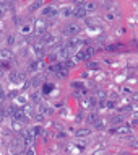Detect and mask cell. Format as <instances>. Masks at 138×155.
<instances>
[{
    "instance_id": "18",
    "label": "cell",
    "mask_w": 138,
    "mask_h": 155,
    "mask_svg": "<svg viewBox=\"0 0 138 155\" xmlns=\"http://www.w3.org/2000/svg\"><path fill=\"white\" fill-rule=\"evenodd\" d=\"M52 88H54L52 83H44V85H42V93H44V95H49V93L52 91Z\"/></svg>"
},
{
    "instance_id": "19",
    "label": "cell",
    "mask_w": 138,
    "mask_h": 155,
    "mask_svg": "<svg viewBox=\"0 0 138 155\" xmlns=\"http://www.w3.org/2000/svg\"><path fill=\"white\" fill-rule=\"evenodd\" d=\"M44 67V64L42 62H31V65H29V69L33 70V72H34V70H39V69H42Z\"/></svg>"
},
{
    "instance_id": "26",
    "label": "cell",
    "mask_w": 138,
    "mask_h": 155,
    "mask_svg": "<svg viewBox=\"0 0 138 155\" xmlns=\"http://www.w3.org/2000/svg\"><path fill=\"white\" fill-rule=\"evenodd\" d=\"M41 5H42L41 2H34V3H31V10L34 12V10H37V8H41Z\"/></svg>"
},
{
    "instance_id": "16",
    "label": "cell",
    "mask_w": 138,
    "mask_h": 155,
    "mask_svg": "<svg viewBox=\"0 0 138 155\" xmlns=\"http://www.w3.org/2000/svg\"><path fill=\"white\" fill-rule=\"evenodd\" d=\"M81 52H83V57H85V61H88V59H89V57L96 52V51H94L93 48H86L85 51H81Z\"/></svg>"
},
{
    "instance_id": "6",
    "label": "cell",
    "mask_w": 138,
    "mask_h": 155,
    "mask_svg": "<svg viewBox=\"0 0 138 155\" xmlns=\"http://www.w3.org/2000/svg\"><path fill=\"white\" fill-rule=\"evenodd\" d=\"M57 13H58V10L54 5L44 7V10H42V16H47V18H52V16H55Z\"/></svg>"
},
{
    "instance_id": "4",
    "label": "cell",
    "mask_w": 138,
    "mask_h": 155,
    "mask_svg": "<svg viewBox=\"0 0 138 155\" xmlns=\"http://www.w3.org/2000/svg\"><path fill=\"white\" fill-rule=\"evenodd\" d=\"M80 31H81V28L78 26V25H75V23L73 25H67V28L64 30V33H65V35H68V36H77Z\"/></svg>"
},
{
    "instance_id": "41",
    "label": "cell",
    "mask_w": 138,
    "mask_h": 155,
    "mask_svg": "<svg viewBox=\"0 0 138 155\" xmlns=\"http://www.w3.org/2000/svg\"><path fill=\"white\" fill-rule=\"evenodd\" d=\"M124 155H130V153H124Z\"/></svg>"
},
{
    "instance_id": "11",
    "label": "cell",
    "mask_w": 138,
    "mask_h": 155,
    "mask_svg": "<svg viewBox=\"0 0 138 155\" xmlns=\"http://www.w3.org/2000/svg\"><path fill=\"white\" fill-rule=\"evenodd\" d=\"M33 49H34V56L36 57H42L44 56V46L42 44H34V48H33Z\"/></svg>"
},
{
    "instance_id": "32",
    "label": "cell",
    "mask_w": 138,
    "mask_h": 155,
    "mask_svg": "<svg viewBox=\"0 0 138 155\" xmlns=\"http://www.w3.org/2000/svg\"><path fill=\"white\" fill-rule=\"evenodd\" d=\"M24 155H36V150H34V149H31V147H29V149L26 150V153H24Z\"/></svg>"
},
{
    "instance_id": "2",
    "label": "cell",
    "mask_w": 138,
    "mask_h": 155,
    "mask_svg": "<svg viewBox=\"0 0 138 155\" xmlns=\"http://www.w3.org/2000/svg\"><path fill=\"white\" fill-rule=\"evenodd\" d=\"M21 136H23V144L26 145V147H31L33 142H34V134L31 132V129H28V131H21Z\"/></svg>"
},
{
    "instance_id": "1",
    "label": "cell",
    "mask_w": 138,
    "mask_h": 155,
    "mask_svg": "<svg viewBox=\"0 0 138 155\" xmlns=\"http://www.w3.org/2000/svg\"><path fill=\"white\" fill-rule=\"evenodd\" d=\"M45 30H47V21H45L44 18L36 20V23H34V33L36 35H44Z\"/></svg>"
},
{
    "instance_id": "39",
    "label": "cell",
    "mask_w": 138,
    "mask_h": 155,
    "mask_svg": "<svg viewBox=\"0 0 138 155\" xmlns=\"http://www.w3.org/2000/svg\"><path fill=\"white\" fill-rule=\"evenodd\" d=\"M107 20H114V15H112V13H107Z\"/></svg>"
},
{
    "instance_id": "14",
    "label": "cell",
    "mask_w": 138,
    "mask_h": 155,
    "mask_svg": "<svg viewBox=\"0 0 138 155\" xmlns=\"http://www.w3.org/2000/svg\"><path fill=\"white\" fill-rule=\"evenodd\" d=\"M91 134V129H78V131H75V136L77 137H86V136H89Z\"/></svg>"
},
{
    "instance_id": "12",
    "label": "cell",
    "mask_w": 138,
    "mask_h": 155,
    "mask_svg": "<svg viewBox=\"0 0 138 155\" xmlns=\"http://www.w3.org/2000/svg\"><path fill=\"white\" fill-rule=\"evenodd\" d=\"M94 104H96V100H94V98H85V100L81 101V106H83V108H93Z\"/></svg>"
},
{
    "instance_id": "15",
    "label": "cell",
    "mask_w": 138,
    "mask_h": 155,
    "mask_svg": "<svg viewBox=\"0 0 138 155\" xmlns=\"http://www.w3.org/2000/svg\"><path fill=\"white\" fill-rule=\"evenodd\" d=\"M55 74H57V77H58V78H65L67 75H68V69H67V67L64 65V67H62V69H58Z\"/></svg>"
},
{
    "instance_id": "30",
    "label": "cell",
    "mask_w": 138,
    "mask_h": 155,
    "mask_svg": "<svg viewBox=\"0 0 138 155\" xmlns=\"http://www.w3.org/2000/svg\"><path fill=\"white\" fill-rule=\"evenodd\" d=\"M39 83H41V78H39V77H36V78H33L31 85H33V87H36V85H39Z\"/></svg>"
},
{
    "instance_id": "40",
    "label": "cell",
    "mask_w": 138,
    "mask_h": 155,
    "mask_svg": "<svg viewBox=\"0 0 138 155\" xmlns=\"http://www.w3.org/2000/svg\"><path fill=\"white\" fill-rule=\"evenodd\" d=\"M13 155H21V153H18V152H16V153H13Z\"/></svg>"
},
{
    "instance_id": "27",
    "label": "cell",
    "mask_w": 138,
    "mask_h": 155,
    "mask_svg": "<svg viewBox=\"0 0 138 155\" xmlns=\"http://www.w3.org/2000/svg\"><path fill=\"white\" fill-rule=\"evenodd\" d=\"M94 127H98V129H102L104 127V121H101V119H98L94 123Z\"/></svg>"
},
{
    "instance_id": "36",
    "label": "cell",
    "mask_w": 138,
    "mask_h": 155,
    "mask_svg": "<svg viewBox=\"0 0 138 155\" xmlns=\"http://www.w3.org/2000/svg\"><path fill=\"white\" fill-rule=\"evenodd\" d=\"M104 96H106L104 91H98V98H104Z\"/></svg>"
},
{
    "instance_id": "3",
    "label": "cell",
    "mask_w": 138,
    "mask_h": 155,
    "mask_svg": "<svg viewBox=\"0 0 138 155\" xmlns=\"http://www.w3.org/2000/svg\"><path fill=\"white\" fill-rule=\"evenodd\" d=\"M57 43H58V38L54 36V35H44L42 41H41V44H42V46H55Z\"/></svg>"
},
{
    "instance_id": "10",
    "label": "cell",
    "mask_w": 138,
    "mask_h": 155,
    "mask_svg": "<svg viewBox=\"0 0 138 155\" xmlns=\"http://www.w3.org/2000/svg\"><path fill=\"white\" fill-rule=\"evenodd\" d=\"M68 54H70V51L65 48V46H64V48H60V49L57 51V57H58V59L64 61V59H67V57H68Z\"/></svg>"
},
{
    "instance_id": "9",
    "label": "cell",
    "mask_w": 138,
    "mask_h": 155,
    "mask_svg": "<svg viewBox=\"0 0 138 155\" xmlns=\"http://www.w3.org/2000/svg\"><path fill=\"white\" fill-rule=\"evenodd\" d=\"M73 15L75 16H77V18H85V16H86V10H85V7H77V8H75V10H73Z\"/></svg>"
},
{
    "instance_id": "34",
    "label": "cell",
    "mask_w": 138,
    "mask_h": 155,
    "mask_svg": "<svg viewBox=\"0 0 138 155\" xmlns=\"http://www.w3.org/2000/svg\"><path fill=\"white\" fill-rule=\"evenodd\" d=\"M106 106H107V108H115V104H114V101H107Z\"/></svg>"
},
{
    "instance_id": "29",
    "label": "cell",
    "mask_w": 138,
    "mask_h": 155,
    "mask_svg": "<svg viewBox=\"0 0 138 155\" xmlns=\"http://www.w3.org/2000/svg\"><path fill=\"white\" fill-rule=\"evenodd\" d=\"M122 119H124V116H122V114H119V116H115V118L112 119V123H114V124H117V123H120Z\"/></svg>"
},
{
    "instance_id": "31",
    "label": "cell",
    "mask_w": 138,
    "mask_h": 155,
    "mask_svg": "<svg viewBox=\"0 0 138 155\" xmlns=\"http://www.w3.org/2000/svg\"><path fill=\"white\" fill-rule=\"evenodd\" d=\"M21 31L23 33H29V31H31V26H29V25H24V26L21 28Z\"/></svg>"
},
{
    "instance_id": "37",
    "label": "cell",
    "mask_w": 138,
    "mask_h": 155,
    "mask_svg": "<svg viewBox=\"0 0 138 155\" xmlns=\"http://www.w3.org/2000/svg\"><path fill=\"white\" fill-rule=\"evenodd\" d=\"M3 98H5V91L0 88V100H3Z\"/></svg>"
},
{
    "instance_id": "13",
    "label": "cell",
    "mask_w": 138,
    "mask_h": 155,
    "mask_svg": "<svg viewBox=\"0 0 138 155\" xmlns=\"http://www.w3.org/2000/svg\"><path fill=\"white\" fill-rule=\"evenodd\" d=\"M11 131L21 132V131H23V123H20V121H15V119H13V123H11Z\"/></svg>"
},
{
    "instance_id": "8",
    "label": "cell",
    "mask_w": 138,
    "mask_h": 155,
    "mask_svg": "<svg viewBox=\"0 0 138 155\" xmlns=\"http://www.w3.org/2000/svg\"><path fill=\"white\" fill-rule=\"evenodd\" d=\"M13 118H15V121H20V123H28V119H29L28 116L23 113V110H16Z\"/></svg>"
},
{
    "instance_id": "24",
    "label": "cell",
    "mask_w": 138,
    "mask_h": 155,
    "mask_svg": "<svg viewBox=\"0 0 138 155\" xmlns=\"http://www.w3.org/2000/svg\"><path fill=\"white\" fill-rule=\"evenodd\" d=\"M11 56V51H8V49H3L2 52H0V57H3V59H7V57Z\"/></svg>"
},
{
    "instance_id": "22",
    "label": "cell",
    "mask_w": 138,
    "mask_h": 155,
    "mask_svg": "<svg viewBox=\"0 0 138 155\" xmlns=\"http://www.w3.org/2000/svg\"><path fill=\"white\" fill-rule=\"evenodd\" d=\"M98 119H99V116L96 114V113H91V114L88 116V121H89V123H93V124H94V123H96V121H98Z\"/></svg>"
},
{
    "instance_id": "7",
    "label": "cell",
    "mask_w": 138,
    "mask_h": 155,
    "mask_svg": "<svg viewBox=\"0 0 138 155\" xmlns=\"http://www.w3.org/2000/svg\"><path fill=\"white\" fill-rule=\"evenodd\" d=\"M24 74H21V72H11L10 74V82L11 83H21V82H24Z\"/></svg>"
},
{
    "instance_id": "35",
    "label": "cell",
    "mask_w": 138,
    "mask_h": 155,
    "mask_svg": "<svg viewBox=\"0 0 138 155\" xmlns=\"http://www.w3.org/2000/svg\"><path fill=\"white\" fill-rule=\"evenodd\" d=\"M93 155H106V153H104V150H96Z\"/></svg>"
},
{
    "instance_id": "17",
    "label": "cell",
    "mask_w": 138,
    "mask_h": 155,
    "mask_svg": "<svg viewBox=\"0 0 138 155\" xmlns=\"http://www.w3.org/2000/svg\"><path fill=\"white\" fill-rule=\"evenodd\" d=\"M83 7H85L86 13H88V12H94V10H96V7H98V5H96L94 2H86L85 5H83Z\"/></svg>"
},
{
    "instance_id": "25",
    "label": "cell",
    "mask_w": 138,
    "mask_h": 155,
    "mask_svg": "<svg viewBox=\"0 0 138 155\" xmlns=\"http://www.w3.org/2000/svg\"><path fill=\"white\" fill-rule=\"evenodd\" d=\"M15 113H16V108H15V106H10V108L7 110V114H8V116H15Z\"/></svg>"
},
{
    "instance_id": "21",
    "label": "cell",
    "mask_w": 138,
    "mask_h": 155,
    "mask_svg": "<svg viewBox=\"0 0 138 155\" xmlns=\"http://www.w3.org/2000/svg\"><path fill=\"white\" fill-rule=\"evenodd\" d=\"M62 15H64V16H70V15H73V10L70 7H64V8H62Z\"/></svg>"
},
{
    "instance_id": "38",
    "label": "cell",
    "mask_w": 138,
    "mask_h": 155,
    "mask_svg": "<svg viewBox=\"0 0 138 155\" xmlns=\"http://www.w3.org/2000/svg\"><path fill=\"white\" fill-rule=\"evenodd\" d=\"M3 116H5V111H0V121H3Z\"/></svg>"
},
{
    "instance_id": "23",
    "label": "cell",
    "mask_w": 138,
    "mask_h": 155,
    "mask_svg": "<svg viewBox=\"0 0 138 155\" xmlns=\"http://www.w3.org/2000/svg\"><path fill=\"white\" fill-rule=\"evenodd\" d=\"M31 132L34 134V137H36V136H39V134L42 132V127H41V126H34V127L31 129Z\"/></svg>"
},
{
    "instance_id": "28",
    "label": "cell",
    "mask_w": 138,
    "mask_h": 155,
    "mask_svg": "<svg viewBox=\"0 0 138 155\" xmlns=\"http://www.w3.org/2000/svg\"><path fill=\"white\" fill-rule=\"evenodd\" d=\"M88 69H93V70H96V69H99L98 62H89V64H88Z\"/></svg>"
},
{
    "instance_id": "20",
    "label": "cell",
    "mask_w": 138,
    "mask_h": 155,
    "mask_svg": "<svg viewBox=\"0 0 138 155\" xmlns=\"http://www.w3.org/2000/svg\"><path fill=\"white\" fill-rule=\"evenodd\" d=\"M15 103H16V104H20V106H24V104H26V96H23V95L16 96Z\"/></svg>"
},
{
    "instance_id": "5",
    "label": "cell",
    "mask_w": 138,
    "mask_h": 155,
    "mask_svg": "<svg viewBox=\"0 0 138 155\" xmlns=\"http://www.w3.org/2000/svg\"><path fill=\"white\" fill-rule=\"evenodd\" d=\"M130 132V126L128 124H120L119 127H114V129H111V134H128Z\"/></svg>"
},
{
    "instance_id": "33",
    "label": "cell",
    "mask_w": 138,
    "mask_h": 155,
    "mask_svg": "<svg viewBox=\"0 0 138 155\" xmlns=\"http://www.w3.org/2000/svg\"><path fill=\"white\" fill-rule=\"evenodd\" d=\"M7 43H8V44H13V43H15V38H13V36H8V38H7Z\"/></svg>"
}]
</instances>
